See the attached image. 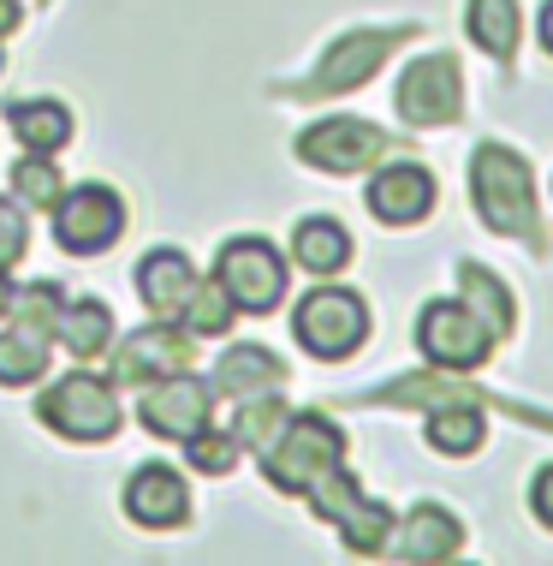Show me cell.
Masks as SVG:
<instances>
[{
    "mask_svg": "<svg viewBox=\"0 0 553 566\" xmlns=\"http://www.w3.org/2000/svg\"><path fill=\"white\" fill-rule=\"evenodd\" d=\"M36 418L49 423L54 436L66 441H107L119 430V400H114V381L89 376V370H72L42 388L36 400Z\"/></svg>",
    "mask_w": 553,
    "mask_h": 566,
    "instance_id": "3957f363",
    "label": "cell"
},
{
    "mask_svg": "<svg viewBox=\"0 0 553 566\" xmlns=\"http://www.w3.org/2000/svg\"><path fill=\"white\" fill-rule=\"evenodd\" d=\"M387 149H393L387 132L369 126V119H351V114L316 119V126L298 137V161L321 167V174H358V167H375Z\"/></svg>",
    "mask_w": 553,
    "mask_h": 566,
    "instance_id": "30bf717a",
    "label": "cell"
},
{
    "mask_svg": "<svg viewBox=\"0 0 553 566\" xmlns=\"http://www.w3.org/2000/svg\"><path fill=\"white\" fill-rule=\"evenodd\" d=\"M60 167L36 149H24V161H12V197H24L30 209H54L60 203Z\"/></svg>",
    "mask_w": 553,
    "mask_h": 566,
    "instance_id": "4316f807",
    "label": "cell"
},
{
    "mask_svg": "<svg viewBox=\"0 0 553 566\" xmlns=\"http://www.w3.org/2000/svg\"><path fill=\"white\" fill-rule=\"evenodd\" d=\"M470 203L494 233L518 239L535 233V186H530V161L512 156L506 144H482L470 156Z\"/></svg>",
    "mask_w": 553,
    "mask_h": 566,
    "instance_id": "6da1fadb",
    "label": "cell"
},
{
    "mask_svg": "<svg viewBox=\"0 0 553 566\" xmlns=\"http://www.w3.org/2000/svg\"><path fill=\"white\" fill-rule=\"evenodd\" d=\"M49 370V334L7 323L0 328V388H30Z\"/></svg>",
    "mask_w": 553,
    "mask_h": 566,
    "instance_id": "cb8c5ba5",
    "label": "cell"
},
{
    "mask_svg": "<svg viewBox=\"0 0 553 566\" xmlns=\"http://www.w3.org/2000/svg\"><path fill=\"white\" fill-rule=\"evenodd\" d=\"M54 340L72 352V358H96V352H107V340H114V316H107L102 298H60L54 311Z\"/></svg>",
    "mask_w": 553,
    "mask_h": 566,
    "instance_id": "d6986e66",
    "label": "cell"
},
{
    "mask_svg": "<svg viewBox=\"0 0 553 566\" xmlns=\"http://www.w3.org/2000/svg\"><path fill=\"white\" fill-rule=\"evenodd\" d=\"M184 459H191L196 471H209V478H226V471L238 465V441H233V430L221 436V430H209V423H203V430L184 441Z\"/></svg>",
    "mask_w": 553,
    "mask_h": 566,
    "instance_id": "f546056e",
    "label": "cell"
},
{
    "mask_svg": "<svg viewBox=\"0 0 553 566\" xmlns=\"http://www.w3.org/2000/svg\"><path fill=\"white\" fill-rule=\"evenodd\" d=\"M60 286L54 281H30V286H12V311H7V323H19V328H36V334H49L54 340V311H60Z\"/></svg>",
    "mask_w": 553,
    "mask_h": 566,
    "instance_id": "83f0119b",
    "label": "cell"
},
{
    "mask_svg": "<svg viewBox=\"0 0 553 566\" xmlns=\"http://www.w3.org/2000/svg\"><path fill=\"white\" fill-rule=\"evenodd\" d=\"M137 293H143V304L156 316L173 323V316L184 311V298L196 293V269L184 263L179 251H149L143 263H137Z\"/></svg>",
    "mask_w": 553,
    "mask_h": 566,
    "instance_id": "ac0fdd59",
    "label": "cell"
},
{
    "mask_svg": "<svg viewBox=\"0 0 553 566\" xmlns=\"http://www.w3.org/2000/svg\"><path fill=\"white\" fill-rule=\"evenodd\" d=\"M435 209V174L417 161H393L369 179V216L387 227H411Z\"/></svg>",
    "mask_w": 553,
    "mask_h": 566,
    "instance_id": "9a60e30c",
    "label": "cell"
},
{
    "mask_svg": "<svg viewBox=\"0 0 553 566\" xmlns=\"http://www.w3.org/2000/svg\"><path fill=\"white\" fill-rule=\"evenodd\" d=\"M214 418V388L191 370H173V376H156L143 381V400H137V423L161 441H191L203 423Z\"/></svg>",
    "mask_w": 553,
    "mask_h": 566,
    "instance_id": "ba28073f",
    "label": "cell"
},
{
    "mask_svg": "<svg viewBox=\"0 0 553 566\" xmlns=\"http://www.w3.org/2000/svg\"><path fill=\"white\" fill-rule=\"evenodd\" d=\"M310 489H316V513L328 518V525H340V537L358 548V555H381V548H387V537H393L387 507H381L375 495H363V489L345 478V465L321 471Z\"/></svg>",
    "mask_w": 553,
    "mask_h": 566,
    "instance_id": "9c48e42d",
    "label": "cell"
},
{
    "mask_svg": "<svg viewBox=\"0 0 553 566\" xmlns=\"http://www.w3.org/2000/svg\"><path fill=\"white\" fill-rule=\"evenodd\" d=\"M291 334L316 358H351L369 340V304L345 286H316L310 298L291 311Z\"/></svg>",
    "mask_w": 553,
    "mask_h": 566,
    "instance_id": "277c9868",
    "label": "cell"
},
{
    "mask_svg": "<svg viewBox=\"0 0 553 566\" xmlns=\"http://www.w3.org/2000/svg\"><path fill=\"white\" fill-rule=\"evenodd\" d=\"M19 19H24L19 0H0V36H12V30H19Z\"/></svg>",
    "mask_w": 553,
    "mask_h": 566,
    "instance_id": "d6a6232c",
    "label": "cell"
},
{
    "mask_svg": "<svg viewBox=\"0 0 553 566\" xmlns=\"http://www.w3.org/2000/svg\"><path fill=\"white\" fill-rule=\"evenodd\" d=\"M470 36L482 54L512 66L518 54V0H470Z\"/></svg>",
    "mask_w": 553,
    "mask_h": 566,
    "instance_id": "d4e9b609",
    "label": "cell"
},
{
    "mask_svg": "<svg viewBox=\"0 0 553 566\" xmlns=\"http://www.w3.org/2000/svg\"><path fill=\"white\" fill-rule=\"evenodd\" d=\"M286 381V364L274 358L268 346H233L221 352V364H214V394L221 400H256V394H274Z\"/></svg>",
    "mask_w": 553,
    "mask_h": 566,
    "instance_id": "2e32d148",
    "label": "cell"
},
{
    "mask_svg": "<svg viewBox=\"0 0 553 566\" xmlns=\"http://www.w3.org/2000/svg\"><path fill=\"white\" fill-rule=\"evenodd\" d=\"M126 518L143 531H179L191 518V483L173 465H137L126 478Z\"/></svg>",
    "mask_w": 553,
    "mask_h": 566,
    "instance_id": "5bb4252c",
    "label": "cell"
},
{
    "mask_svg": "<svg viewBox=\"0 0 553 566\" xmlns=\"http://www.w3.org/2000/svg\"><path fill=\"white\" fill-rule=\"evenodd\" d=\"M286 256L274 251L268 239H226L221 244V263H214V281L221 293L238 304L244 316H268L274 304L286 298Z\"/></svg>",
    "mask_w": 553,
    "mask_h": 566,
    "instance_id": "5b68a950",
    "label": "cell"
},
{
    "mask_svg": "<svg viewBox=\"0 0 553 566\" xmlns=\"http://www.w3.org/2000/svg\"><path fill=\"white\" fill-rule=\"evenodd\" d=\"M291 256H298V269H310V274H340L351 263V233L328 216H310V221H298V233H291Z\"/></svg>",
    "mask_w": 553,
    "mask_h": 566,
    "instance_id": "ffe728a7",
    "label": "cell"
},
{
    "mask_svg": "<svg viewBox=\"0 0 553 566\" xmlns=\"http://www.w3.org/2000/svg\"><path fill=\"white\" fill-rule=\"evenodd\" d=\"M7 126H12V137H19L24 149L54 156V149H66V137H72V114L60 108V102H12Z\"/></svg>",
    "mask_w": 553,
    "mask_h": 566,
    "instance_id": "603a6c76",
    "label": "cell"
},
{
    "mask_svg": "<svg viewBox=\"0 0 553 566\" xmlns=\"http://www.w3.org/2000/svg\"><path fill=\"white\" fill-rule=\"evenodd\" d=\"M173 370H191V334L173 328L167 316L156 328H137L131 340L114 352V381L119 388H143V381L173 376Z\"/></svg>",
    "mask_w": 553,
    "mask_h": 566,
    "instance_id": "4fadbf2b",
    "label": "cell"
},
{
    "mask_svg": "<svg viewBox=\"0 0 553 566\" xmlns=\"http://www.w3.org/2000/svg\"><path fill=\"white\" fill-rule=\"evenodd\" d=\"M458 286H465L470 311L482 316L488 328H494V340H506V334L518 328V304H512V286H506L500 274H488L482 263H458Z\"/></svg>",
    "mask_w": 553,
    "mask_h": 566,
    "instance_id": "7402d4cb",
    "label": "cell"
},
{
    "mask_svg": "<svg viewBox=\"0 0 553 566\" xmlns=\"http://www.w3.org/2000/svg\"><path fill=\"white\" fill-rule=\"evenodd\" d=\"M417 346H423L428 364H440V370H476V364H488V352H494V328H488L470 304L435 298L417 316Z\"/></svg>",
    "mask_w": 553,
    "mask_h": 566,
    "instance_id": "52a82bcc",
    "label": "cell"
},
{
    "mask_svg": "<svg viewBox=\"0 0 553 566\" xmlns=\"http://www.w3.org/2000/svg\"><path fill=\"white\" fill-rule=\"evenodd\" d=\"M405 36H411V30H351L345 42H333V49H328L321 72L298 90V96H328V90L340 96V90H358L369 72H375L381 60H387L398 42H405Z\"/></svg>",
    "mask_w": 553,
    "mask_h": 566,
    "instance_id": "7c38bea8",
    "label": "cell"
},
{
    "mask_svg": "<svg viewBox=\"0 0 553 566\" xmlns=\"http://www.w3.org/2000/svg\"><path fill=\"white\" fill-rule=\"evenodd\" d=\"M530 513L542 518V525L553 531V465L535 471V483H530Z\"/></svg>",
    "mask_w": 553,
    "mask_h": 566,
    "instance_id": "1f68e13d",
    "label": "cell"
},
{
    "mask_svg": "<svg viewBox=\"0 0 553 566\" xmlns=\"http://www.w3.org/2000/svg\"><path fill=\"white\" fill-rule=\"evenodd\" d=\"M398 114L411 126H447L465 108V78H458V60L453 54H428V60H411L405 78H398Z\"/></svg>",
    "mask_w": 553,
    "mask_h": 566,
    "instance_id": "8fae6325",
    "label": "cell"
},
{
    "mask_svg": "<svg viewBox=\"0 0 553 566\" xmlns=\"http://www.w3.org/2000/svg\"><path fill=\"white\" fill-rule=\"evenodd\" d=\"M280 423H286V406L274 394H256V400H238L233 411V441L238 448H263V441H274Z\"/></svg>",
    "mask_w": 553,
    "mask_h": 566,
    "instance_id": "f1b7e54d",
    "label": "cell"
},
{
    "mask_svg": "<svg viewBox=\"0 0 553 566\" xmlns=\"http://www.w3.org/2000/svg\"><path fill=\"white\" fill-rule=\"evenodd\" d=\"M340 430H333L321 411H298V418H286L280 430H274V441H263V478L274 489H286V495H298V489H310L321 471L340 465Z\"/></svg>",
    "mask_w": 553,
    "mask_h": 566,
    "instance_id": "7a4b0ae2",
    "label": "cell"
},
{
    "mask_svg": "<svg viewBox=\"0 0 553 566\" xmlns=\"http://www.w3.org/2000/svg\"><path fill=\"white\" fill-rule=\"evenodd\" d=\"M482 436H488V423H482V406H470V394H458V400H440L435 411H428V448H440V453H476L482 448Z\"/></svg>",
    "mask_w": 553,
    "mask_h": 566,
    "instance_id": "44dd1931",
    "label": "cell"
},
{
    "mask_svg": "<svg viewBox=\"0 0 553 566\" xmlns=\"http://www.w3.org/2000/svg\"><path fill=\"white\" fill-rule=\"evenodd\" d=\"M542 49L553 54V0H547V7H542Z\"/></svg>",
    "mask_w": 553,
    "mask_h": 566,
    "instance_id": "836d02e7",
    "label": "cell"
},
{
    "mask_svg": "<svg viewBox=\"0 0 553 566\" xmlns=\"http://www.w3.org/2000/svg\"><path fill=\"white\" fill-rule=\"evenodd\" d=\"M458 543H465V525L447 513V507H411L405 513V525H398V537H393V555L398 560H453L458 555Z\"/></svg>",
    "mask_w": 553,
    "mask_h": 566,
    "instance_id": "e0dca14e",
    "label": "cell"
},
{
    "mask_svg": "<svg viewBox=\"0 0 553 566\" xmlns=\"http://www.w3.org/2000/svg\"><path fill=\"white\" fill-rule=\"evenodd\" d=\"M233 316H238V304L221 293V281H196V293L184 298V311H179V328L191 334H209V340H221L226 328H233Z\"/></svg>",
    "mask_w": 553,
    "mask_h": 566,
    "instance_id": "484cf974",
    "label": "cell"
},
{
    "mask_svg": "<svg viewBox=\"0 0 553 566\" xmlns=\"http://www.w3.org/2000/svg\"><path fill=\"white\" fill-rule=\"evenodd\" d=\"M119 233H126V203H119L114 186H72L60 191L54 203V244L72 256H102L107 244H119Z\"/></svg>",
    "mask_w": 553,
    "mask_h": 566,
    "instance_id": "8992f818",
    "label": "cell"
},
{
    "mask_svg": "<svg viewBox=\"0 0 553 566\" xmlns=\"http://www.w3.org/2000/svg\"><path fill=\"white\" fill-rule=\"evenodd\" d=\"M7 311H12V281H7V269H0V323H7Z\"/></svg>",
    "mask_w": 553,
    "mask_h": 566,
    "instance_id": "e575fe53",
    "label": "cell"
},
{
    "mask_svg": "<svg viewBox=\"0 0 553 566\" xmlns=\"http://www.w3.org/2000/svg\"><path fill=\"white\" fill-rule=\"evenodd\" d=\"M30 244V227H24V209L12 197H0V269H12Z\"/></svg>",
    "mask_w": 553,
    "mask_h": 566,
    "instance_id": "4dcf8cb0",
    "label": "cell"
}]
</instances>
